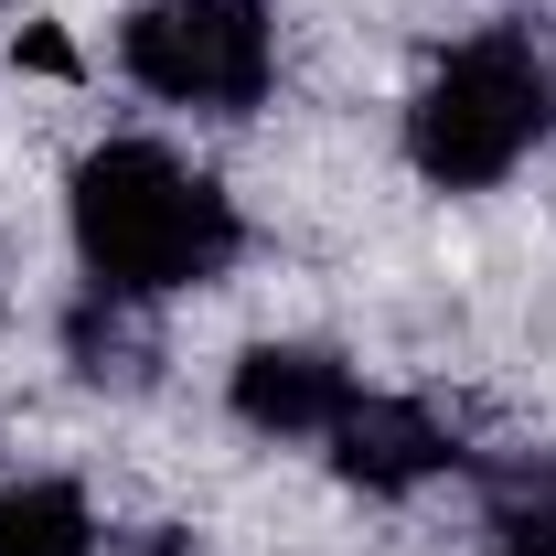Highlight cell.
Here are the masks:
<instances>
[{
	"label": "cell",
	"instance_id": "cell-2",
	"mask_svg": "<svg viewBox=\"0 0 556 556\" xmlns=\"http://www.w3.org/2000/svg\"><path fill=\"white\" fill-rule=\"evenodd\" d=\"M556 118V75L525 33H471L450 43L439 65L417 75L407 97V161L439 182V193H482L503 182Z\"/></svg>",
	"mask_w": 556,
	"mask_h": 556
},
{
	"label": "cell",
	"instance_id": "cell-4",
	"mask_svg": "<svg viewBox=\"0 0 556 556\" xmlns=\"http://www.w3.org/2000/svg\"><path fill=\"white\" fill-rule=\"evenodd\" d=\"M353 396H364L353 364L321 353V343H247L236 375H225V407H236V428H257V439H332Z\"/></svg>",
	"mask_w": 556,
	"mask_h": 556
},
{
	"label": "cell",
	"instance_id": "cell-5",
	"mask_svg": "<svg viewBox=\"0 0 556 556\" xmlns=\"http://www.w3.org/2000/svg\"><path fill=\"white\" fill-rule=\"evenodd\" d=\"M460 460H471L460 428L439 407H417V396H353L343 428H332V471H343L353 492H375V503L439 482V471H460Z\"/></svg>",
	"mask_w": 556,
	"mask_h": 556
},
{
	"label": "cell",
	"instance_id": "cell-7",
	"mask_svg": "<svg viewBox=\"0 0 556 556\" xmlns=\"http://www.w3.org/2000/svg\"><path fill=\"white\" fill-rule=\"evenodd\" d=\"M492 556H556V471H514L492 503Z\"/></svg>",
	"mask_w": 556,
	"mask_h": 556
},
{
	"label": "cell",
	"instance_id": "cell-3",
	"mask_svg": "<svg viewBox=\"0 0 556 556\" xmlns=\"http://www.w3.org/2000/svg\"><path fill=\"white\" fill-rule=\"evenodd\" d=\"M118 65L161 108L247 118L278 86V22H268V0H139L118 22Z\"/></svg>",
	"mask_w": 556,
	"mask_h": 556
},
{
	"label": "cell",
	"instance_id": "cell-1",
	"mask_svg": "<svg viewBox=\"0 0 556 556\" xmlns=\"http://www.w3.org/2000/svg\"><path fill=\"white\" fill-rule=\"evenodd\" d=\"M65 225H75V257H86V278L108 300L204 289L247 247L236 193L214 172H193V161H172L161 139H97L65 182Z\"/></svg>",
	"mask_w": 556,
	"mask_h": 556
},
{
	"label": "cell",
	"instance_id": "cell-6",
	"mask_svg": "<svg viewBox=\"0 0 556 556\" xmlns=\"http://www.w3.org/2000/svg\"><path fill=\"white\" fill-rule=\"evenodd\" d=\"M0 556H97L86 492L54 482V471H11L0 482Z\"/></svg>",
	"mask_w": 556,
	"mask_h": 556
}]
</instances>
